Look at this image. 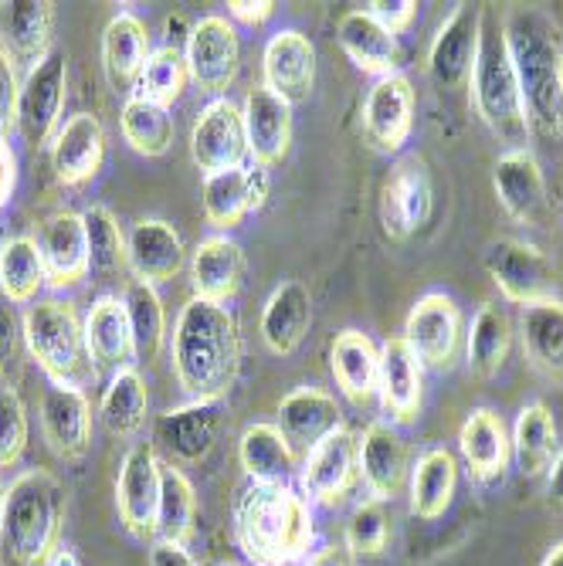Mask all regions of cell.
<instances>
[{"mask_svg": "<svg viewBox=\"0 0 563 566\" xmlns=\"http://www.w3.org/2000/svg\"><path fill=\"white\" fill-rule=\"evenodd\" d=\"M530 129L563 143V31L543 8L513 4L502 18Z\"/></svg>", "mask_w": 563, "mask_h": 566, "instance_id": "cell-1", "label": "cell"}, {"mask_svg": "<svg viewBox=\"0 0 563 566\" xmlns=\"http://www.w3.org/2000/svg\"><path fill=\"white\" fill-rule=\"evenodd\" d=\"M234 539L251 566H299L313 549V505L289 482H244L234 495Z\"/></svg>", "mask_w": 563, "mask_h": 566, "instance_id": "cell-2", "label": "cell"}, {"mask_svg": "<svg viewBox=\"0 0 563 566\" xmlns=\"http://www.w3.org/2000/svg\"><path fill=\"white\" fill-rule=\"evenodd\" d=\"M170 353L177 384L187 390L190 400H225L241 370V339L231 308L190 298L177 316Z\"/></svg>", "mask_w": 563, "mask_h": 566, "instance_id": "cell-3", "label": "cell"}, {"mask_svg": "<svg viewBox=\"0 0 563 566\" xmlns=\"http://www.w3.org/2000/svg\"><path fill=\"white\" fill-rule=\"evenodd\" d=\"M69 492L48 469H28L4 489L0 566H48L62 546Z\"/></svg>", "mask_w": 563, "mask_h": 566, "instance_id": "cell-4", "label": "cell"}, {"mask_svg": "<svg viewBox=\"0 0 563 566\" xmlns=\"http://www.w3.org/2000/svg\"><path fill=\"white\" fill-rule=\"evenodd\" d=\"M24 336L31 359H38L41 374L55 387L82 390L98 377L85 346V323L69 298L34 302L24 316Z\"/></svg>", "mask_w": 563, "mask_h": 566, "instance_id": "cell-5", "label": "cell"}, {"mask_svg": "<svg viewBox=\"0 0 563 566\" xmlns=\"http://www.w3.org/2000/svg\"><path fill=\"white\" fill-rule=\"evenodd\" d=\"M469 85H472L476 113L489 126V133L499 136L502 143H513V149H520V143H526L530 136V119H526L513 59H509V48H505L502 24H489V11H482V41H479V59H476V72Z\"/></svg>", "mask_w": 563, "mask_h": 566, "instance_id": "cell-6", "label": "cell"}, {"mask_svg": "<svg viewBox=\"0 0 563 566\" xmlns=\"http://www.w3.org/2000/svg\"><path fill=\"white\" fill-rule=\"evenodd\" d=\"M482 265L502 298L517 305H540L556 298V269L546 259V251L523 238H496L486 244Z\"/></svg>", "mask_w": 563, "mask_h": 566, "instance_id": "cell-7", "label": "cell"}, {"mask_svg": "<svg viewBox=\"0 0 563 566\" xmlns=\"http://www.w3.org/2000/svg\"><path fill=\"white\" fill-rule=\"evenodd\" d=\"M65 98H69V55L62 48H51L21 82L18 133L28 146H48L59 136Z\"/></svg>", "mask_w": 563, "mask_h": 566, "instance_id": "cell-8", "label": "cell"}, {"mask_svg": "<svg viewBox=\"0 0 563 566\" xmlns=\"http://www.w3.org/2000/svg\"><path fill=\"white\" fill-rule=\"evenodd\" d=\"M462 308L445 292H425L404 319V343L425 370H451L462 349Z\"/></svg>", "mask_w": 563, "mask_h": 566, "instance_id": "cell-9", "label": "cell"}, {"mask_svg": "<svg viewBox=\"0 0 563 566\" xmlns=\"http://www.w3.org/2000/svg\"><path fill=\"white\" fill-rule=\"evenodd\" d=\"M356 482H361V441L346 424L305 451L299 485L310 502L336 509L353 495Z\"/></svg>", "mask_w": 563, "mask_h": 566, "instance_id": "cell-10", "label": "cell"}, {"mask_svg": "<svg viewBox=\"0 0 563 566\" xmlns=\"http://www.w3.org/2000/svg\"><path fill=\"white\" fill-rule=\"evenodd\" d=\"M160 489H164V465L157 448L149 441L133 444L116 479V509H119V523L129 536L136 539L157 536Z\"/></svg>", "mask_w": 563, "mask_h": 566, "instance_id": "cell-11", "label": "cell"}, {"mask_svg": "<svg viewBox=\"0 0 563 566\" xmlns=\"http://www.w3.org/2000/svg\"><path fill=\"white\" fill-rule=\"evenodd\" d=\"M190 160L204 177L238 170L248 160V133L241 106L228 95L211 98L190 126Z\"/></svg>", "mask_w": 563, "mask_h": 566, "instance_id": "cell-12", "label": "cell"}, {"mask_svg": "<svg viewBox=\"0 0 563 566\" xmlns=\"http://www.w3.org/2000/svg\"><path fill=\"white\" fill-rule=\"evenodd\" d=\"M184 59H187L190 82L200 92H211L215 98L225 95L231 88V82L238 78V69H241V38H238V28L228 18H221V14L200 18L190 28Z\"/></svg>", "mask_w": 563, "mask_h": 566, "instance_id": "cell-13", "label": "cell"}, {"mask_svg": "<svg viewBox=\"0 0 563 566\" xmlns=\"http://www.w3.org/2000/svg\"><path fill=\"white\" fill-rule=\"evenodd\" d=\"M482 11L472 4H458L438 28L428 48V75L438 88H466L476 72L479 41H482Z\"/></svg>", "mask_w": 563, "mask_h": 566, "instance_id": "cell-14", "label": "cell"}, {"mask_svg": "<svg viewBox=\"0 0 563 566\" xmlns=\"http://www.w3.org/2000/svg\"><path fill=\"white\" fill-rule=\"evenodd\" d=\"M435 208L431 174L421 157H404L390 167L380 190V224L387 238L404 241L428 224Z\"/></svg>", "mask_w": 563, "mask_h": 566, "instance_id": "cell-15", "label": "cell"}, {"mask_svg": "<svg viewBox=\"0 0 563 566\" xmlns=\"http://www.w3.org/2000/svg\"><path fill=\"white\" fill-rule=\"evenodd\" d=\"M492 190L499 208L513 218L517 224L540 228L550 211V197H546V177L540 160L526 146L520 149H505L492 167Z\"/></svg>", "mask_w": 563, "mask_h": 566, "instance_id": "cell-16", "label": "cell"}, {"mask_svg": "<svg viewBox=\"0 0 563 566\" xmlns=\"http://www.w3.org/2000/svg\"><path fill=\"white\" fill-rule=\"evenodd\" d=\"M221 434L218 403L190 400L184 407H170L153 424V448L170 458V465H197L211 454Z\"/></svg>", "mask_w": 563, "mask_h": 566, "instance_id": "cell-17", "label": "cell"}, {"mask_svg": "<svg viewBox=\"0 0 563 566\" xmlns=\"http://www.w3.org/2000/svg\"><path fill=\"white\" fill-rule=\"evenodd\" d=\"M415 85L404 72L374 82L364 102V133L380 153H400L415 133Z\"/></svg>", "mask_w": 563, "mask_h": 566, "instance_id": "cell-18", "label": "cell"}, {"mask_svg": "<svg viewBox=\"0 0 563 566\" xmlns=\"http://www.w3.org/2000/svg\"><path fill=\"white\" fill-rule=\"evenodd\" d=\"M377 400L390 424H415L425 403V367L404 336H390L380 346V374H377Z\"/></svg>", "mask_w": 563, "mask_h": 566, "instance_id": "cell-19", "label": "cell"}, {"mask_svg": "<svg viewBox=\"0 0 563 566\" xmlns=\"http://www.w3.org/2000/svg\"><path fill=\"white\" fill-rule=\"evenodd\" d=\"M38 251L44 262V275L51 289H75L88 279V238L85 221L75 211L51 214L38 231Z\"/></svg>", "mask_w": 563, "mask_h": 566, "instance_id": "cell-20", "label": "cell"}, {"mask_svg": "<svg viewBox=\"0 0 563 566\" xmlns=\"http://www.w3.org/2000/svg\"><path fill=\"white\" fill-rule=\"evenodd\" d=\"M269 197V174L265 167H238L215 177H204L200 203L204 218L215 228H238L248 214L262 211Z\"/></svg>", "mask_w": 563, "mask_h": 566, "instance_id": "cell-21", "label": "cell"}, {"mask_svg": "<svg viewBox=\"0 0 563 566\" xmlns=\"http://www.w3.org/2000/svg\"><path fill=\"white\" fill-rule=\"evenodd\" d=\"M262 75H265V88L282 95L289 106L305 102L316 85V48H313V41L295 28L275 31L262 51Z\"/></svg>", "mask_w": 563, "mask_h": 566, "instance_id": "cell-22", "label": "cell"}, {"mask_svg": "<svg viewBox=\"0 0 563 566\" xmlns=\"http://www.w3.org/2000/svg\"><path fill=\"white\" fill-rule=\"evenodd\" d=\"M41 431L62 461H82L92 448V407L75 387L51 384L41 397Z\"/></svg>", "mask_w": 563, "mask_h": 566, "instance_id": "cell-23", "label": "cell"}, {"mask_svg": "<svg viewBox=\"0 0 563 566\" xmlns=\"http://www.w3.org/2000/svg\"><path fill=\"white\" fill-rule=\"evenodd\" d=\"M244 133H248V157L254 167H275L285 160L292 146V106L272 88L259 85L244 95Z\"/></svg>", "mask_w": 563, "mask_h": 566, "instance_id": "cell-24", "label": "cell"}, {"mask_svg": "<svg viewBox=\"0 0 563 566\" xmlns=\"http://www.w3.org/2000/svg\"><path fill=\"white\" fill-rule=\"evenodd\" d=\"M458 454L466 461V472L476 485L499 482L513 461V438L505 421L492 407H476L458 431Z\"/></svg>", "mask_w": 563, "mask_h": 566, "instance_id": "cell-25", "label": "cell"}, {"mask_svg": "<svg viewBox=\"0 0 563 566\" xmlns=\"http://www.w3.org/2000/svg\"><path fill=\"white\" fill-rule=\"evenodd\" d=\"M356 441H361V479L371 499L394 502L411 479L404 438L390 421H371Z\"/></svg>", "mask_w": 563, "mask_h": 566, "instance_id": "cell-26", "label": "cell"}, {"mask_svg": "<svg viewBox=\"0 0 563 566\" xmlns=\"http://www.w3.org/2000/svg\"><path fill=\"white\" fill-rule=\"evenodd\" d=\"M106 164V129L92 113H75L51 139V170L65 187H82Z\"/></svg>", "mask_w": 563, "mask_h": 566, "instance_id": "cell-27", "label": "cell"}, {"mask_svg": "<svg viewBox=\"0 0 563 566\" xmlns=\"http://www.w3.org/2000/svg\"><path fill=\"white\" fill-rule=\"evenodd\" d=\"M244 282V251L225 234L204 238L190 254V289L194 298L228 305Z\"/></svg>", "mask_w": 563, "mask_h": 566, "instance_id": "cell-28", "label": "cell"}, {"mask_svg": "<svg viewBox=\"0 0 563 566\" xmlns=\"http://www.w3.org/2000/svg\"><path fill=\"white\" fill-rule=\"evenodd\" d=\"M85 346L98 374H119L136 359V343L119 295H102L85 316Z\"/></svg>", "mask_w": 563, "mask_h": 566, "instance_id": "cell-29", "label": "cell"}, {"mask_svg": "<svg viewBox=\"0 0 563 566\" xmlns=\"http://www.w3.org/2000/svg\"><path fill=\"white\" fill-rule=\"evenodd\" d=\"M129 272L139 282L160 285L180 275L187 251H184V238L174 224L160 221V218H143L133 224L129 231Z\"/></svg>", "mask_w": 563, "mask_h": 566, "instance_id": "cell-30", "label": "cell"}, {"mask_svg": "<svg viewBox=\"0 0 563 566\" xmlns=\"http://www.w3.org/2000/svg\"><path fill=\"white\" fill-rule=\"evenodd\" d=\"M330 374L350 403L367 407L377 397L380 349L374 346V339L367 333L343 329L330 343Z\"/></svg>", "mask_w": 563, "mask_h": 566, "instance_id": "cell-31", "label": "cell"}, {"mask_svg": "<svg viewBox=\"0 0 563 566\" xmlns=\"http://www.w3.org/2000/svg\"><path fill=\"white\" fill-rule=\"evenodd\" d=\"M310 323H313V295L299 279H289L269 295L259 333L269 353L292 356L302 346L305 333H310Z\"/></svg>", "mask_w": 563, "mask_h": 566, "instance_id": "cell-32", "label": "cell"}, {"mask_svg": "<svg viewBox=\"0 0 563 566\" xmlns=\"http://www.w3.org/2000/svg\"><path fill=\"white\" fill-rule=\"evenodd\" d=\"M336 38H340V48L346 51V59L364 75L384 78V75L400 72V41L387 28H380L367 14V8L364 11H346L340 18Z\"/></svg>", "mask_w": 563, "mask_h": 566, "instance_id": "cell-33", "label": "cell"}, {"mask_svg": "<svg viewBox=\"0 0 563 566\" xmlns=\"http://www.w3.org/2000/svg\"><path fill=\"white\" fill-rule=\"evenodd\" d=\"M279 428L292 444L310 451L326 434L343 428V410L336 397L320 387H295L279 400Z\"/></svg>", "mask_w": 563, "mask_h": 566, "instance_id": "cell-34", "label": "cell"}, {"mask_svg": "<svg viewBox=\"0 0 563 566\" xmlns=\"http://www.w3.org/2000/svg\"><path fill=\"white\" fill-rule=\"evenodd\" d=\"M149 59V31L133 14H116L106 31H102V69L116 92H136V82L143 75V65Z\"/></svg>", "mask_w": 563, "mask_h": 566, "instance_id": "cell-35", "label": "cell"}, {"mask_svg": "<svg viewBox=\"0 0 563 566\" xmlns=\"http://www.w3.org/2000/svg\"><path fill=\"white\" fill-rule=\"evenodd\" d=\"M0 31H4V48L11 51V59L34 69L51 51L55 4L51 0H11V4H0Z\"/></svg>", "mask_w": 563, "mask_h": 566, "instance_id": "cell-36", "label": "cell"}, {"mask_svg": "<svg viewBox=\"0 0 563 566\" xmlns=\"http://www.w3.org/2000/svg\"><path fill=\"white\" fill-rule=\"evenodd\" d=\"M458 489V461L448 448H428L418 454L411 479H407V495H411V516L435 523L455 502Z\"/></svg>", "mask_w": 563, "mask_h": 566, "instance_id": "cell-37", "label": "cell"}, {"mask_svg": "<svg viewBox=\"0 0 563 566\" xmlns=\"http://www.w3.org/2000/svg\"><path fill=\"white\" fill-rule=\"evenodd\" d=\"M238 461L248 482H285L295 472V448L279 424H248L238 438Z\"/></svg>", "mask_w": 563, "mask_h": 566, "instance_id": "cell-38", "label": "cell"}, {"mask_svg": "<svg viewBox=\"0 0 563 566\" xmlns=\"http://www.w3.org/2000/svg\"><path fill=\"white\" fill-rule=\"evenodd\" d=\"M520 339L533 370L563 380V302L560 298L523 308Z\"/></svg>", "mask_w": 563, "mask_h": 566, "instance_id": "cell-39", "label": "cell"}, {"mask_svg": "<svg viewBox=\"0 0 563 566\" xmlns=\"http://www.w3.org/2000/svg\"><path fill=\"white\" fill-rule=\"evenodd\" d=\"M513 458L526 479L546 475V469L556 458V421L543 400H530L520 407L517 424H513Z\"/></svg>", "mask_w": 563, "mask_h": 566, "instance_id": "cell-40", "label": "cell"}, {"mask_svg": "<svg viewBox=\"0 0 563 566\" xmlns=\"http://www.w3.org/2000/svg\"><path fill=\"white\" fill-rule=\"evenodd\" d=\"M509 349H513V323H509V316L496 302H482L472 326H469V339H466L469 370L479 380L499 377V370L509 359Z\"/></svg>", "mask_w": 563, "mask_h": 566, "instance_id": "cell-41", "label": "cell"}, {"mask_svg": "<svg viewBox=\"0 0 563 566\" xmlns=\"http://www.w3.org/2000/svg\"><path fill=\"white\" fill-rule=\"evenodd\" d=\"M119 126H123V139L129 143V149L139 153V157H164L174 143V133H177L174 113L167 106H157V102L139 98V95H126Z\"/></svg>", "mask_w": 563, "mask_h": 566, "instance_id": "cell-42", "label": "cell"}, {"mask_svg": "<svg viewBox=\"0 0 563 566\" xmlns=\"http://www.w3.org/2000/svg\"><path fill=\"white\" fill-rule=\"evenodd\" d=\"M146 407H149L146 384H143L139 370L126 367V370L113 374L106 394H102L98 415L113 438H133L146 421Z\"/></svg>", "mask_w": 563, "mask_h": 566, "instance_id": "cell-43", "label": "cell"}, {"mask_svg": "<svg viewBox=\"0 0 563 566\" xmlns=\"http://www.w3.org/2000/svg\"><path fill=\"white\" fill-rule=\"evenodd\" d=\"M197 536V492L190 479L164 465V489H160V512H157V539L190 546Z\"/></svg>", "mask_w": 563, "mask_h": 566, "instance_id": "cell-44", "label": "cell"}, {"mask_svg": "<svg viewBox=\"0 0 563 566\" xmlns=\"http://www.w3.org/2000/svg\"><path fill=\"white\" fill-rule=\"evenodd\" d=\"M48 285L44 262L34 238H8L0 244V292H4L14 305L34 302L38 292Z\"/></svg>", "mask_w": 563, "mask_h": 566, "instance_id": "cell-45", "label": "cell"}, {"mask_svg": "<svg viewBox=\"0 0 563 566\" xmlns=\"http://www.w3.org/2000/svg\"><path fill=\"white\" fill-rule=\"evenodd\" d=\"M126 316H129V329H133V343H136V359H157V353L164 349L167 339V313L164 302L157 295V285L133 279L126 285Z\"/></svg>", "mask_w": 563, "mask_h": 566, "instance_id": "cell-46", "label": "cell"}, {"mask_svg": "<svg viewBox=\"0 0 563 566\" xmlns=\"http://www.w3.org/2000/svg\"><path fill=\"white\" fill-rule=\"evenodd\" d=\"M82 221H85V238H88L92 275H98L102 282L119 279V272L129 269V248H126L116 214L110 208H102V203H92L82 214Z\"/></svg>", "mask_w": 563, "mask_h": 566, "instance_id": "cell-47", "label": "cell"}, {"mask_svg": "<svg viewBox=\"0 0 563 566\" xmlns=\"http://www.w3.org/2000/svg\"><path fill=\"white\" fill-rule=\"evenodd\" d=\"M187 59H184V51L180 48H170V44H160V48H153L149 51V59L143 65V75L136 82V92L139 98L146 102H157V106H174V102L184 95L187 88Z\"/></svg>", "mask_w": 563, "mask_h": 566, "instance_id": "cell-48", "label": "cell"}, {"mask_svg": "<svg viewBox=\"0 0 563 566\" xmlns=\"http://www.w3.org/2000/svg\"><path fill=\"white\" fill-rule=\"evenodd\" d=\"M346 549L350 556H364V559H377L387 553L390 546V516L384 502L377 499H361L350 509L346 520Z\"/></svg>", "mask_w": 563, "mask_h": 566, "instance_id": "cell-49", "label": "cell"}, {"mask_svg": "<svg viewBox=\"0 0 563 566\" xmlns=\"http://www.w3.org/2000/svg\"><path fill=\"white\" fill-rule=\"evenodd\" d=\"M28 364V336H24V316L18 305L0 292V380L4 387H18L24 380Z\"/></svg>", "mask_w": 563, "mask_h": 566, "instance_id": "cell-50", "label": "cell"}, {"mask_svg": "<svg viewBox=\"0 0 563 566\" xmlns=\"http://www.w3.org/2000/svg\"><path fill=\"white\" fill-rule=\"evenodd\" d=\"M28 407L18 387H0V469H14L28 448Z\"/></svg>", "mask_w": 563, "mask_h": 566, "instance_id": "cell-51", "label": "cell"}, {"mask_svg": "<svg viewBox=\"0 0 563 566\" xmlns=\"http://www.w3.org/2000/svg\"><path fill=\"white\" fill-rule=\"evenodd\" d=\"M18 102H21V78L11 51L0 44V143L18 129Z\"/></svg>", "mask_w": 563, "mask_h": 566, "instance_id": "cell-52", "label": "cell"}, {"mask_svg": "<svg viewBox=\"0 0 563 566\" xmlns=\"http://www.w3.org/2000/svg\"><path fill=\"white\" fill-rule=\"evenodd\" d=\"M367 14L397 38L411 31V24L418 21V4L415 0H374V4H367Z\"/></svg>", "mask_w": 563, "mask_h": 566, "instance_id": "cell-53", "label": "cell"}, {"mask_svg": "<svg viewBox=\"0 0 563 566\" xmlns=\"http://www.w3.org/2000/svg\"><path fill=\"white\" fill-rule=\"evenodd\" d=\"M275 11L279 8L272 4V0H231V4H228V14L234 21L248 24V28H262L265 21L275 18Z\"/></svg>", "mask_w": 563, "mask_h": 566, "instance_id": "cell-54", "label": "cell"}, {"mask_svg": "<svg viewBox=\"0 0 563 566\" xmlns=\"http://www.w3.org/2000/svg\"><path fill=\"white\" fill-rule=\"evenodd\" d=\"M18 190V153L11 143H0V208H8Z\"/></svg>", "mask_w": 563, "mask_h": 566, "instance_id": "cell-55", "label": "cell"}, {"mask_svg": "<svg viewBox=\"0 0 563 566\" xmlns=\"http://www.w3.org/2000/svg\"><path fill=\"white\" fill-rule=\"evenodd\" d=\"M149 566H197V559L190 556L187 546L157 539V543H153V549H149Z\"/></svg>", "mask_w": 563, "mask_h": 566, "instance_id": "cell-56", "label": "cell"}, {"mask_svg": "<svg viewBox=\"0 0 563 566\" xmlns=\"http://www.w3.org/2000/svg\"><path fill=\"white\" fill-rule=\"evenodd\" d=\"M302 566H353V556L346 546H323L305 556Z\"/></svg>", "mask_w": 563, "mask_h": 566, "instance_id": "cell-57", "label": "cell"}, {"mask_svg": "<svg viewBox=\"0 0 563 566\" xmlns=\"http://www.w3.org/2000/svg\"><path fill=\"white\" fill-rule=\"evenodd\" d=\"M546 495L556 509H563V448L556 451L553 465L546 469Z\"/></svg>", "mask_w": 563, "mask_h": 566, "instance_id": "cell-58", "label": "cell"}, {"mask_svg": "<svg viewBox=\"0 0 563 566\" xmlns=\"http://www.w3.org/2000/svg\"><path fill=\"white\" fill-rule=\"evenodd\" d=\"M190 28H194V24H187L184 14H170V18H167V44L184 51V48H187V38H190Z\"/></svg>", "mask_w": 563, "mask_h": 566, "instance_id": "cell-59", "label": "cell"}, {"mask_svg": "<svg viewBox=\"0 0 563 566\" xmlns=\"http://www.w3.org/2000/svg\"><path fill=\"white\" fill-rule=\"evenodd\" d=\"M48 566H82V559H79V553L72 546H59L55 556L48 559Z\"/></svg>", "mask_w": 563, "mask_h": 566, "instance_id": "cell-60", "label": "cell"}, {"mask_svg": "<svg viewBox=\"0 0 563 566\" xmlns=\"http://www.w3.org/2000/svg\"><path fill=\"white\" fill-rule=\"evenodd\" d=\"M540 566H563V539L550 546V553L543 556V563H540Z\"/></svg>", "mask_w": 563, "mask_h": 566, "instance_id": "cell-61", "label": "cell"}, {"mask_svg": "<svg viewBox=\"0 0 563 566\" xmlns=\"http://www.w3.org/2000/svg\"><path fill=\"white\" fill-rule=\"evenodd\" d=\"M0 516H4V485H0Z\"/></svg>", "mask_w": 563, "mask_h": 566, "instance_id": "cell-62", "label": "cell"}, {"mask_svg": "<svg viewBox=\"0 0 563 566\" xmlns=\"http://www.w3.org/2000/svg\"><path fill=\"white\" fill-rule=\"evenodd\" d=\"M215 566H238V563H215Z\"/></svg>", "mask_w": 563, "mask_h": 566, "instance_id": "cell-63", "label": "cell"}]
</instances>
